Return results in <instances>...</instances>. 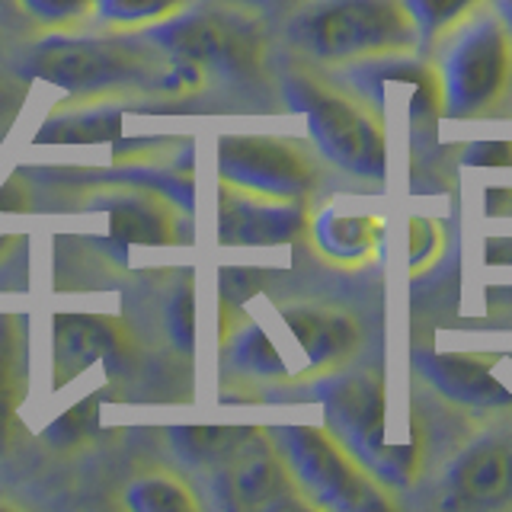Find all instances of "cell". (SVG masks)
Listing matches in <instances>:
<instances>
[{
  "mask_svg": "<svg viewBox=\"0 0 512 512\" xmlns=\"http://www.w3.org/2000/svg\"><path fill=\"white\" fill-rule=\"evenodd\" d=\"M346 77L375 112L404 100V112L410 116V122H426L442 109L439 74H432L416 61H404V58L397 61L388 55L362 58L349 64Z\"/></svg>",
  "mask_w": 512,
  "mask_h": 512,
  "instance_id": "cell-10",
  "label": "cell"
},
{
  "mask_svg": "<svg viewBox=\"0 0 512 512\" xmlns=\"http://www.w3.org/2000/svg\"><path fill=\"white\" fill-rule=\"evenodd\" d=\"M151 36L205 74L247 77L260 71L263 61L260 26L231 10H186L176 20L151 29Z\"/></svg>",
  "mask_w": 512,
  "mask_h": 512,
  "instance_id": "cell-8",
  "label": "cell"
},
{
  "mask_svg": "<svg viewBox=\"0 0 512 512\" xmlns=\"http://www.w3.org/2000/svg\"><path fill=\"white\" fill-rule=\"evenodd\" d=\"M29 391V343L20 317L0 314V448L13 439L16 413Z\"/></svg>",
  "mask_w": 512,
  "mask_h": 512,
  "instance_id": "cell-18",
  "label": "cell"
},
{
  "mask_svg": "<svg viewBox=\"0 0 512 512\" xmlns=\"http://www.w3.org/2000/svg\"><path fill=\"white\" fill-rule=\"evenodd\" d=\"M90 413H96V404H93V400H87L84 407H74L68 416H61V420H58L52 429H48V439L58 442V445L77 442V439L87 432V426H84V416H90Z\"/></svg>",
  "mask_w": 512,
  "mask_h": 512,
  "instance_id": "cell-28",
  "label": "cell"
},
{
  "mask_svg": "<svg viewBox=\"0 0 512 512\" xmlns=\"http://www.w3.org/2000/svg\"><path fill=\"white\" fill-rule=\"evenodd\" d=\"M314 397L324 404L327 429L362 468L378 477L384 487H410L420 474L416 442L388 439V404L384 384L375 372L324 375L314 384Z\"/></svg>",
  "mask_w": 512,
  "mask_h": 512,
  "instance_id": "cell-3",
  "label": "cell"
},
{
  "mask_svg": "<svg viewBox=\"0 0 512 512\" xmlns=\"http://www.w3.org/2000/svg\"><path fill=\"white\" fill-rule=\"evenodd\" d=\"M228 362L234 372L240 375H250V378H285L288 368L279 356V349L272 346V340L266 336V330L260 324H240L231 336H228Z\"/></svg>",
  "mask_w": 512,
  "mask_h": 512,
  "instance_id": "cell-23",
  "label": "cell"
},
{
  "mask_svg": "<svg viewBox=\"0 0 512 512\" xmlns=\"http://www.w3.org/2000/svg\"><path fill=\"white\" fill-rule=\"evenodd\" d=\"M512 80V32L493 13L464 23L442 58V112L452 119L484 116Z\"/></svg>",
  "mask_w": 512,
  "mask_h": 512,
  "instance_id": "cell-6",
  "label": "cell"
},
{
  "mask_svg": "<svg viewBox=\"0 0 512 512\" xmlns=\"http://www.w3.org/2000/svg\"><path fill=\"white\" fill-rule=\"evenodd\" d=\"M16 103H20V90H13L10 80L0 77V122L7 119L10 109H16Z\"/></svg>",
  "mask_w": 512,
  "mask_h": 512,
  "instance_id": "cell-31",
  "label": "cell"
},
{
  "mask_svg": "<svg viewBox=\"0 0 512 512\" xmlns=\"http://www.w3.org/2000/svg\"><path fill=\"white\" fill-rule=\"evenodd\" d=\"M122 125V112L109 103H84V100H71L68 109L55 112L52 119L42 125V132L36 141H103L119 135Z\"/></svg>",
  "mask_w": 512,
  "mask_h": 512,
  "instance_id": "cell-21",
  "label": "cell"
},
{
  "mask_svg": "<svg viewBox=\"0 0 512 512\" xmlns=\"http://www.w3.org/2000/svg\"><path fill=\"white\" fill-rule=\"evenodd\" d=\"M93 202L106 208L109 234L125 244H180L183 240V208L151 189L119 183L116 189H103Z\"/></svg>",
  "mask_w": 512,
  "mask_h": 512,
  "instance_id": "cell-12",
  "label": "cell"
},
{
  "mask_svg": "<svg viewBox=\"0 0 512 512\" xmlns=\"http://www.w3.org/2000/svg\"><path fill=\"white\" fill-rule=\"evenodd\" d=\"M496 10H500V20L509 26L512 32V0H496Z\"/></svg>",
  "mask_w": 512,
  "mask_h": 512,
  "instance_id": "cell-32",
  "label": "cell"
},
{
  "mask_svg": "<svg viewBox=\"0 0 512 512\" xmlns=\"http://www.w3.org/2000/svg\"><path fill=\"white\" fill-rule=\"evenodd\" d=\"M125 356V330L100 317H58L55 320V365L61 381L74 378L93 362H109Z\"/></svg>",
  "mask_w": 512,
  "mask_h": 512,
  "instance_id": "cell-16",
  "label": "cell"
},
{
  "mask_svg": "<svg viewBox=\"0 0 512 512\" xmlns=\"http://www.w3.org/2000/svg\"><path fill=\"white\" fill-rule=\"evenodd\" d=\"M212 480L221 506L228 509L260 512L308 506L301 500L276 442L263 429H247L231 452L212 468Z\"/></svg>",
  "mask_w": 512,
  "mask_h": 512,
  "instance_id": "cell-9",
  "label": "cell"
},
{
  "mask_svg": "<svg viewBox=\"0 0 512 512\" xmlns=\"http://www.w3.org/2000/svg\"><path fill=\"white\" fill-rule=\"evenodd\" d=\"M244 432L247 429H237V426H180V429H170V445L176 448V455L192 464V468L212 471L237 445V439L244 436Z\"/></svg>",
  "mask_w": 512,
  "mask_h": 512,
  "instance_id": "cell-24",
  "label": "cell"
},
{
  "mask_svg": "<svg viewBox=\"0 0 512 512\" xmlns=\"http://www.w3.org/2000/svg\"><path fill=\"white\" fill-rule=\"evenodd\" d=\"M487 215H512V189L487 192Z\"/></svg>",
  "mask_w": 512,
  "mask_h": 512,
  "instance_id": "cell-30",
  "label": "cell"
},
{
  "mask_svg": "<svg viewBox=\"0 0 512 512\" xmlns=\"http://www.w3.org/2000/svg\"><path fill=\"white\" fill-rule=\"evenodd\" d=\"M413 240H410V256H413V272H420L423 263H429L432 256L442 250V231L436 221H426V218H413Z\"/></svg>",
  "mask_w": 512,
  "mask_h": 512,
  "instance_id": "cell-27",
  "label": "cell"
},
{
  "mask_svg": "<svg viewBox=\"0 0 512 512\" xmlns=\"http://www.w3.org/2000/svg\"><path fill=\"white\" fill-rule=\"evenodd\" d=\"M404 4L420 29V45H432L445 32H452L480 0H404Z\"/></svg>",
  "mask_w": 512,
  "mask_h": 512,
  "instance_id": "cell-26",
  "label": "cell"
},
{
  "mask_svg": "<svg viewBox=\"0 0 512 512\" xmlns=\"http://www.w3.org/2000/svg\"><path fill=\"white\" fill-rule=\"evenodd\" d=\"M215 164L221 186L282 202H304L320 180L314 157L276 135H224Z\"/></svg>",
  "mask_w": 512,
  "mask_h": 512,
  "instance_id": "cell-7",
  "label": "cell"
},
{
  "mask_svg": "<svg viewBox=\"0 0 512 512\" xmlns=\"http://www.w3.org/2000/svg\"><path fill=\"white\" fill-rule=\"evenodd\" d=\"M23 10L29 23L48 32H77L80 26L93 23L96 0H13Z\"/></svg>",
  "mask_w": 512,
  "mask_h": 512,
  "instance_id": "cell-25",
  "label": "cell"
},
{
  "mask_svg": "<svg viewBox=\"0 0 512 512\" xmlns=\"http://www.w3.org/2000/svg\"><path fill=\"white\" fill-rule=\"evenodd\" d=\"M308 228L301 202L263 199L221 186L218 199V240L228 247H272L288 244Z\"/></svg>",
  "mask_w": 512,
  "mask_h": 512,
  "instance_id": "cell-11",
  "label": "cell"
},
{
  "mask_svg": "<svg viewBox=\"0 0 512 512\" xmlns=\"http://www.w3.org/2000/svg\"><path fill=\"white\" fill-rule=\"evenodd\" d=\"M448 509L500 506L512 496V445L503 439H480L461 452L448 471Z\"/></svg>",
  "mask_w": 512,
  "mask_h": 512,
  "instance_id": "cell-13",
  "label": "cell"
},
{
  "mask_svg": "<svg viewBox=\"0 0 512 512\" xmlns=\"http://www.w3.org/2000/svg\"><path fill=\"white\" fill-rule=\"evenodd\" d=\"M119 506L128 512H199L202 503L183 477L170 471H148L122 487Z\"/></svg>",
  "mask_w": 512,
  "mask_h": 512,
  "instance_id": "cell-20",
  "label": "cell"
},
{
  "mask_svg": "<svg viewBox=\"0 0 512 512\" xmlns=\"http://www.w3.org/2000/svg\"><path fill=\"white\" fill-rule=\"evenodd\" d=\"M420 375L442 397L471 410H503L512 407V394L493 378V362L487 356H461V352H420Z\"/></svg>",
  "mask_w": 512,
  "mask_h": 512,
  "instance_id": "cell-14",
  "label": "cell"
},
{
  "mask_svg": "<svg viewBox=\"0 0 512 512\" xmlns=\"http://www.w3.org/2000/svg\"><path fill=\"white\" fill-rule=\"evenodd\" d=\"M285 100L308 119V132L333 167L359 180L381 183L388 173V144L378 112L336 90L308 71H288L282 77Z\"/></svg>",
  "mask_w": 512,
  "mask_h": 512,
  "instance_id": "cell-4",
  "label": "cell"
},
{
  "mask_svg": "<svg viewBox=\"0 0 512 512\" xmlns=\"http://www.w3.org/2000/svg\"><path fill=\"white\" fill-rule=\"evenodd\" d=\"M189 7L192 0H96L93 23L112 32H151Z\"/></svg>",
  "mask_w": 512,
  "mask_h": 512,
  "instance_id": "cell-22",
  "label": "cell"
},
{
  "mask_svg": "<svg viewBox=\"0 0 512 512\" xmlns=\"http://www.w3.org/2000/svg\"><path fill=\"white\" fill-rule=\"evenodd\" d=\"M116 176L125 186H141L151 189L157 196L170 199L189 212L196 202V173H192V151L183 148L180 154H132L116 160Z\"/></svg>",
  "mask_w": 512,
  "mask_h": 512,
  "instance_id": "cell-17",
  "label": "cell"
},
{
  "mask_svg": "<svg viewBox=\"0 0 512 512\" xmlns=\"http://www.w3.org/2000/svg\"><path fill=\"white\" fill-rule=\"evenodd\" d=\"M317 250L336 263H362L378 250L381 221L365 215H343L336 208H324L311 224Z\"/></svg>",
  "mask_w": 512,
  "mask_h": 512,
  "instance_id": "cell-19",
  "label": "cell"
},
{
  "mask_svg": "<svg viewBox=\"0 0 512 512\" xmlns=\"http://www.w3.org/2000/svg\"><path fill=\"white\" fill-rule=\"evenodd\" d=\"M29 74L71 100L119 103L125 96H183L205 84V71L173 55L151 32L77 36L52 32L29 55Z\"/></svg>",
  "mask_w": 512,
  "mask_h": 512,
  "instance_id": "cell-1",
  "label": "cell"
},
{
  "mask_svg": "<svg viewBox=\"0 0 512 512\" xmlns=\"http://www.w3.org/2000/svg\"><path fill=\"white\" fill-rule=\"evenodd\" d=\"M269 439L276 442L285 468L308 506L333 512H375L391 506L362 464L333 439L330 429L276 426L269 429Z\"/></svg>",
  "mask_w": 512,
  "mask_h": 512,
  "instance_id": "cell-5",
  "label": "cell"
},
{
  "mask_svg": "<svg viewBox=\"0 0 512 512\" xmlns=\"http://www.w3.org/2000/svg\"><path fill=\"white\" fill-rule=\"evenodd\" d=\"M279 317L285 320V327L295 333L311 372H327V368L340 365L359 346V324L340 308H324V304H285Z\"/></svg>",
  "mask_w": 512,
  "mask_h": 512,
  "instance_id": "cell-15",
  "label": "cell"
},
{
  "mask_svg": "<svg viewBox=\"0 0 512 512\" xmlns=\"http://www.w3.org/2000/svg\"><path fill=\"white\" fill-rule=\"evenodd\" d=\"M464 164H477V167H500L512 164V141H480L471 144L468 154H464Z\"/></svg>",
  "mask_w": 512,
  "mask_h": 512,
  "instance_id": "cell-29",
  "label": "cell"
},
{
  "mask_svg": "<svg viewBox=\"0 0 512 512\" xmlns=\"http://www.w3.org/2000/svg\"><path fill=\"white\" fill-rule=\"evenodd\" d=\"M288 42L324 64L404 55L420 29L404 0H308L288 23Z\"/></svg>",
  "mask_w": 512,
  "mask_h": 512,
  "instance_id": "cell-2",
  "label": "cell"
}]
</instances>
